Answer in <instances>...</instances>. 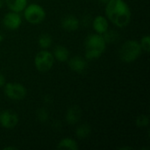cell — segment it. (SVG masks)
<instances>
[{"mask_svg": "<svg viewBox=\"0 0 150 150\" xmlns=\"http://www.w3.org/2000/svg\"><path fill=\"white\" fill-rule=\"evenodd\" d=\"M5 82H6V80H5L4 76L3 74L0 73V88H2V87L4 86V84L6 83Z\"/></svg>", "mask_w": 150, "mask_h": 150, "instance_id": "cb8c5ba5", "label": "cell"}, {"mask_svg": "<svg viewBox=\"0 0 150 150\" xmlns=\"http://www.w3.org/2000/svg\"><path fill=\"white\" fill-rule=\"evenodd\" d=\"M91 133V127L87 123H83L79 125L76 129V136L81 140L88 138Z\"/></svg>", "mask_w": 150, "mask_h": 150, "instance_id": "2e32d148", "label": "cell"}, {"mask_svg": "<svg viewBox=\"0 0 150 150\" xmlns=\"http://www.w3.org/2000/svg\"><path fill=\"white\" fill-rule=\"evenodd\" d=\"M132 148H130V147H121V148H120V149H131Z\"/></svg>", "mask_w": 150, "mask_h": 150, "instance_id": "83f0119b", "label": "cell"}, {"mask_svg": "<svg viewBox=\"0 0 150 150\" xmlns=\"http://www.w3.org/2000/svg\"><path fill=\"white\" fill-rule=\"evenodd\" d=\"M56 148L59 149L77 150L79 149V146H78V143L76 142V141H75L74 139L63 138L58 142Z\"/></svg>", "mask_w": 150, "mask_h": 150, "instance_id": "9a60e30c", "label": "cell"}, {"mask_svg": "<svg viewBox=\"0 0 150 150\" xmlns=\"http://www.w3.org/2000/svg\"><path fill=\"white\" fill-rule=\"evenodd\" d=\"M54 62V58L53 54L47 49L40 50L38 52L34 57V66L35 69L40 72L49 71Z\"/></svg>", "mask_w": 150, "mask_h": 150, "instance_id": "5b68a950", "label": "cell"}, {"mask_svg": "<svg viewBox=\"0 0 150 150\" xmlns=\"http://www.w3.org/2000/svg\"><path fill=\"white\" fill-rule=\"evenodd\" d=\"M67 62L69 68L77 74L83 73L87 69V60L83 56L75 55L71 58H69Z\"/></svg>", "mask_w": 150, "mask_h": 150, "instance_id": "9c48e42d", "label": "cell"}, {"mask_svg": "<svg viewBox=\"0 0 150 150\" xmlns=\"http://www.w3.org/2000/svg\"><path fill=\"white\" fill-rule=\"evenodd\" d=\"M141 47L142 49V51L149 53L150 51V36L149 35H144L141 40L139 41Z\"/></svg>", "mask_w": 150, "mask_h": 150, "instance_id": "44dd1931", "label": "cell"}, {"mask_svg": "<svg viewBox=\"0 0 150 150\" xmlns=\"http://www.w3.org/2000/svg\"><path fill=\"white\" fill-rule=\"evenodd\" d=\"M36 118L41 123L47 122L49 119V112L45 107H40L36 111Z\"/></svg>", "mask_w": 150, "mask_h": 150, "instance_id": "d6986e66", "label": "cell"}, {"mask_svg": "<svg viewBox=\"0 0 150 150\" xmlns=\"http://www.w3.org/2000/svg\"><path fill=\"white\" fill-rule=\"evenodd\" d=\"M142 49L139 41L135 40H128L123 43L119 51L120 58L126 63L136 61L142 54Z\"/></svg>", "mask_w": 150, "mask_h": 150, "instance_id": "3957f363", "label": "cell"}, {"mask_svg": "<svg viewBox=\"0 0 150 150\" xmlns=\"http://www.w3.org/2000/svg\"><path fill=\"white\" fill-rule=\"evenodd\" d=\"M109 1H110V0H98V2H100V3H102V4H106Z\"/></svg>", "mask_w": 150, "mask_h": 150, "instance_id": "484cf974", "label": "cell"}, {"mask_svg": "<svg viewBox=\"0 0 150 150\" xmlns=\"http://www.w3.org/2000/svg\"><path fill=\"white\" fill-rule=\"evenodd\" d=\"M135 124L139 127H146L149 125V118L147 115L141 114L136 118Z\"/></svg>", "mask_w": 150, "mask_h": 150, "instance_id": "ffe728a7", "label": "cell"}, {"mask_svg": "<svg viewBox=\"0 0 150 150\" xmlns=\"http://www.w3.org/2000/svg\"><path fill=\"white\" fill-rule=\"evenodd\" d=\"M4 0H0V9L4 6Z\"/></svg>", "mask_w": 150, "mask_h": 150, "instance_id": "4316f807", "label": "cell"}, {"mask_svg": "<svg viewBox=\"0 0 150 150\" xmlns=\"http://www.w3.org/2000/svg\"><path fill=\"white\" fill-rule=\"evenodd\" d=\"M82 118V110L77 105H72L68 108L65 114V120L69 125H76Z\"/></svg>", "mask_w": 150, "mask_h": 150, "instance_id": "30bf717a", "label": "cell"}, {"mask_svg": "<svg viewBox=\"0 0 150 150\" xmlns=\"http://www.w3.org/2000/svg\"><path fill=\"white\" fill-rule=\"evenodd\" d=\"M43 102H44L45 104L50 105V104L53 103V98H52V97H51L50 95L47 94V95H45L44 98H43Z\"/></svg>", "mask_w": 150, "mask_h": 150, "instance_id": "603a6c76", "label": "cell"}, {"mask_svg": "<svg viewBox=\"0 0 150 150\" xmlns=\"http://www.w3.org/2000/svg\"><path fill=\"white\" fill-rule=\"evenodd\" d=\"M106 45L101 34L96 33L89 34L84 40V58L87 61L99 58L105 51Z\"/></svg>", "mask_w": 150, "mask_h": 150, "instance_id": "7a4b0ae2", "label": "cell"}, {"mask_svg": "<svg viewBox=\"0 0 150 150\" xmlns=\"http://www.w3.org/2000/svg\"><path fill=\"white\" fill-rule=\"evenodd\" d=\"M8 9L15 12H22L27 5V0H4Z\"/></svg>", "mask_w": 150, "mask_h": 150, "instance_id": "5bb4252c", "label": "cell"}, {"mask_svg": "<svg viewBox=\"0 0 150 150\" xmlns=\"http://www.w3.org/2000/svg\"><path fill=\"white\" fill-rule=\"evenodd\" d=\"M3 40H4V37H3V35H2V34L0 33V42H1V41H2Z\"/></svg>", "mask_w": 150, "mask_h": 150, "instance_id": "f1b7e54d", "label": "cell"}, {"mask_svg": "<svg viewBox=\"0 0 150 150\" xmlns=\"http://www.w3.org/2000/svg\"><path fill=\"white\" fill-rule=\"evenodd\" d=\"M17 147H11V146H8V147H4V150H17Z\"/></svg>", "mask_w": 150, "mask_h": 150, "instance_id": "d4e9b609", "label": "cell"}, {"mask_svg": "<svg viewBox=\"0 0 150 150\" xmlns=\"http://www.w3.org/2000/svg\"><path fill=\"white\" fill-rule=\"evenodd\" d=\"M2 24L6 29L14 31L20 27L22 24V18L18 12L10 11L4 16Z\"/></svg>", "mask_w": 150, "mask_h": 150, "instance_id": "52a82bcc", "label": "cell"}, {"mask_svg": "<svg viewBox=\"0 0 150 150\" xmlns=\"http://www.w3.org/2000/svg\"><path fill=\"white\" fill-rule=\"evenodd\" d=\"M1 112H1V111H0V115H1Z\"/></svg>", "mask_w": 150, "mask_h": 150, "instance_id": "f546056e", "label": "cell"}, {"mask_svg": "<svg viewBox=\"0 0 150 150\" xmlns=\"http://www.w3.org/2000/svg\"><path fill=\"white\" fill-rule=\"evenodd\" d=\"M24 18L32 25H39L46 18V11L38 4H30L23 11Z\"/></svg>", "mask_w": 150, "mask_h": 150, "instance_id": "277c9868", "label": "cell"}, {"mask_svg": "<svg viewBox=\"0 0 150 150\" xmlns=\"http://www.w3.org/2000/svg\"><path fill=\"white\" fill-rule=\"evenodd\" d=\"M102 36H103L105 41L106 42V44L114 43L120 38L119 33L116 31H114V30H107L104 34H102Z\"/></svg>", "mask_w": 150, "mask_h": 150, "instance_id": "ac0fdd59", "label": "cell"}, {"mask_svg": "<svg viewBox=\"0 0 150 150\" xmlns=\"http://www.w3.org/2000/svg\"><path fill=\"white\" fill-rule=\"evenodd\" d=\"M61 25L67 32H75L80 26V20L74 15H67L62 19Z\"/></svg>", "mask_w": 150, "mask_h": 150, "instance_id": "7c38bea8", "label": "cell"}, {"mask_svg": "<svg viewBox=\"0 0 150 150\" xmlns=\"http://www.w3.org/2000/svg\"><path fill=\"white\" fill-rule=\"evenodd\" d=\"M53 43V39L52 36L48 33H42L40 35L38 39V44L40 48L42 49H47L51 47Z\"/></svg>", "mask_w": 150, "mask_h": 150, "instance_id": "e0dca14e", "label": "cell"}, {"mask_svg": "<svg viewBox=\"0 0 150 150\" xmlns=\"http://www.w3.org/2000/svg\"><path fill=\"white\" fill-rule=\"evenodd\" d=\"M105 16L114 25L123 28L129 25L132 12L124 0H110L105 4Z\"/></svg>", "mask_w": 150, "mask_h": 150, "instance_id": "6da1fadb", "label": "cell"}, {"mask_svg": "<svg viewBox=\"0 0 150 150\" xmlns=\"http://www.w3.org/2000/svg\"><path fill=\"white\" fill-rule=\"evenodd\" d=\"M92 27L96 33L98 34H104L108 29H109V20L106 17L102 15H98L94 18V19L91 22Z\"/></svg>", "mask_w": 150, "mask_h": 150, "instance_id": "8fae6325", "label": "cell"}, {"mask_svg": "<svg viewBox=\"0 0 150 150\" xmlns=\"http://www.w3.org/2000/svg\"><path fill=\"white\" fill-rule=\"evenodd\" d=\"M53 56L54 60L58 61L59 62H65L69 58V49L62 46V45H57L54 47L53 50Z\"/></svg>", "mask_w": 150, "mask_h": 150, "instance_id": "4fadbf2b", "label": "cell"}, {"mask_svg": "<svg viewBox=\"0 0 150 150\" xmlns=\"http://www.w3.org/2000/svg\"><path fill=\"white\" fill-rule=\"evenodd\" d=\"M4 91L5 96L13 101H21L23 100L26 95L27 91L26 88L18 83H7L4 86Z\"/></svg>", "mask_w": 150, "mask_h": 150, "instance_id": "8992f818", "label": "cell"}, {"mask_svg": "<svg viewBox=\"0 0 150 150\" xmlns=\"http://www.w3.org/2000/svg\"><path fill=\"white\" fill-rule=\"evenodd\" d=\"M91 22H92V21H91L90 16H84V17L82 18V20L80 21V24L82 23V25H83V26H89L90 24H91Z\"/></svg>", "mask_w": 150, "mask_h": 150, "instance_id": "7402d4cb", "label": "cell"}, {"mask_svg": "<svg viewBox=\"0 0 150 150\" xmlns=\"http://www.w3.org/2000/svg\"><path fill=\"white\" fill-rule=\"evenodd\" d=\"M18 123V116L11 110H5L0 115V126L5 129H12Z\"/></svg>", "mask_w": 150, "mask_h": 150, "instance_id": "ba28073f", "label": "cell"}]
</instances>
